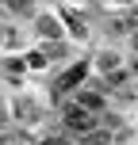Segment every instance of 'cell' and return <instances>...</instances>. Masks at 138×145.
<instances>
[{
	"label": "cell",
	"mask_w": 138,
	"mask_h": 145,
	"mask_svg": "<svg viewBox=\"0 0 138 145\" xmlns=\"http://www.w3.org/2000/svg\"><path fill=\"white\" fill-rule=\"evenodd\" d=\"M88 69H92L88 61H77V65H69V69L61 72L58 80H54V99H61L65 92H73V88H81V84H85V76H88Z\"/></svg>",
	"instance_id": "obj_1"
},
{
	"label": "cell",
	"mask_w": 138,
	"mask_h": 145,
	"mask_svg": "<svg viewBox=\"0 0 138 145\" xmlns=\"http://www.w3.org/2000/svg\"><path fill=\"white\" fill-rule=\"evenodd\" d=\"M35 31H38V38H46V42H58V38H61L58 15H35Z\"/></svg>",
	"instance_id": "obj_2"
},
{
	"label": "cell",
	"mask_w": 138,
	"mask_h": 145,
	"mask_svg": "<svg viewBox=\"0 0 138 145\" xmlns=\"http://www.w3.org/2000/svg\"><path fill=\"white\" fill-rule=\"evenodd\" d=\"M15 111L23 115V122H35V118H38V103L27 99V95H19V99H15Z\"/></svg>",
	"instance_id": "obj_3"
},
{
	"label": "cell",
	"mask_w": 138,
	"mask_h": 145,
	"mask_svg": "<svg viewBox=\"0 0 138 145\" xmlns=\"http://www.w3.org/2000/svg\"><path fill=\"white\" fill-rule=\"evenodd\" d=\"M92 65L100 69V72H119V54H100Z\"/></svg>",
	"instance_id": "obj_4"
},
{
	"label": "cell",
	"mask_w": 138,
	"mask_h": 145,
	"mask_svg": "<svg viewBox=\"0 0 138 145\" xmlns=\"http://www.w3.org/2000/svg\"><path fill=\"white\" fill-rule=\"evenodd\" d=\"M8 8H12V12H19V15H38L35 12V4H31V0H4Z\"/></svg>",
	"instance_id": "obj_5"
},
{
	"label": "cell",
	"mask_w": 138,
	"mask_h": 145,
	"mask_svg": "<svg viewBox=\"0 0 138 145\" xmlns=\"http://www.w3.org/2000/svg\"><path fill=\"white\" fill-rule=\"evenodd\" d=\"M0 145H31V141H27V134H23V130H8L4 138H0Z\"/></svg>",
	"instance_id": "obj_6"
},
{
	"label": "cell",
	"mask_w": 138,
	"mask_h": 145,
	"mask_svg": "<svg viewBox=\"0 0 138 145\" xmlns=\"http://www.w3.org/2000/svg\"><path fill=\"white\" fill-rule=\"evenodd\" d=\"M4 126H8V111L0 107V130H4Z\"/></svg>",
	"instance_id": "obj_7"
},
{
	"label": "cell",
	"mask_w": 138,
	"mask_h": 145,
	"mask_svg": "<svg viewBox=\"0 0 138 145\" xmlns=\"http://www.w3.org/2000/svg\"><path fill=\"white\" fill-rule=\"evenodd\" d=\"M134 50H138V31H134Z\"/></svg>",
	"instance_id": "obj_8"
},
{
	"label": "cell",
	"mask_w": 138,
	"mask_h": 145,
	"mask_svg": "<svg viewBox=\"0 0 138 145\" xmlns=\"http://www.w3.org/2000/svg\"><path fill=\"white\" fill-rule=\"evenodd\" d=\"M134 76H138V61H134Z\"/></svg>",
	"instance_id": "obj_9"
},
{
	"label": "cell",
	"mask_w": 138,
	"mask_h": 145,
	"mask_svg": "<svg viewBox=\"0 0 138 145\" xmlns=\"http://www.w3.org/2000/svg\"><path fill=\"white\" fill-rule=\"evenodd\" d=\"M134 130H138V126H134Z\"/></svg>",
	"instance_id": "obj_10"
}]
</instances>
